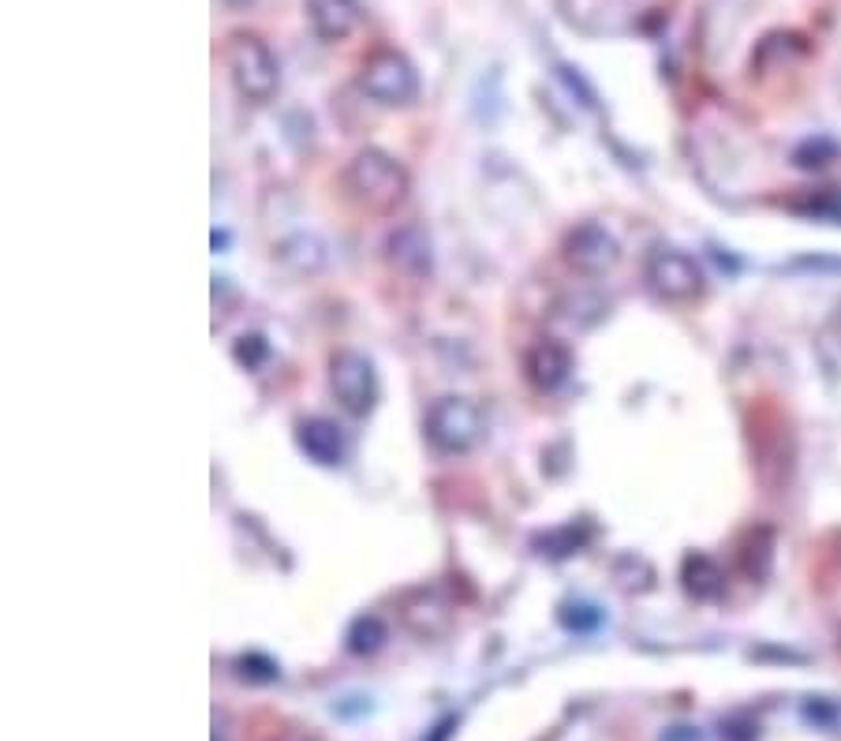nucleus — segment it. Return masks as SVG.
I'll return each mask as SVG.
<instances>
[{"label": "nucleus", "instance_id": "obj_3", "mask_svg": "<svg viewBox=\"0 0 841 741\" xmlns=\"http://www.w3.org/2000/svg\"><path fill=\"white\" fill-rule=\"evenodd\" d=\"M426 439L442 453H468L483 442L486 416L471 397H437L426 408Z\"/></svg>", "mask_w": 841, "mask_h": 741}, {"label": "nucleus", "instance_id": "obj_13", "mask_svg": "<svg viewBox=\"0 0 841 741\" xmlns=\"http://www.w3.org/2000/svg\"><path fill=\"white\" fill-rule=\"evenodd\" d=\"M229 4H255V0H229Z\"/></svg>", "mask_w": 841, "mask_h": 741}, {"label": "nucleus", "instance_id": "obj_12", "mask_svg": "<svg viewBox=\"0 0 841 741\" xmlns=\"http://www.w3.org/2000/svg\"><path fill=\"white\" fill-rule=\"evenodd\" d=\"M280 263L300 270V274H314V270L326 266V248L314 237H292L288 243H280Z\"/></svg>", "mask_w": 841, "mask_h": 741}, {"label": "nucleus", "instance_id": "obj_8", "mask_svg": "<svg viewBox=\"0 0 841 741\" xmlns=\"http://www.w3.org/2000/svg\"><path fill=\"white\" fill-rule=\"evenodd\" d=\"M524 374H528V382L536 390H542V394H554V390H561L568 382V374H573V352H568V345L554 342V337H542V342L531 345L528 356H524Z\"/></svg>", "mask_w": 841, "mask_h": 741}, {"label": "nucleus", "instance_id": "obj_1", "mask_svg": "<svg viewBox=\"0 0 841 741\" xmlns=\"http://www.w3.org/2000/svg\"><path fill=\"white\" fill-rule=\"evenodd\" d=\"M340 184H345V195L352 199L356 206H363V211L371 214H389L405 203L408 172L393 154L379 151V146H367V151H359L356 158L348 162Z\"/></svg>", "mask_w": 841, "mask_h": 741}, {"label": "nucleus", "instance_id": "obj_9", "mask_svg": "<svg viewBox=\"0 0 841 741\" xmlns=\"http://www.w3.org/2000/svg\"><path fill=\"white\" fill-rule=\"evenodd\" d=\"M307 20L322 41H345L359 27V0H307Z\"/></svg>", "mask_w": 841, "mask_h": 741}, {"label": "nucleus", "instance_id": "obj_11", "mask_svg": "<svg viewBox=\"0 0 841 741\" xmlns=\"http://www.w3.org/2000/svg\"><path fill=\"white\" fill-rule=\"evenodd\" d=\"M389 255L397 266L411 270V274H423V270H431V240H426V232L419 225H408V229H400L389 240Z\"/></svg>", "mask_w": 841, "mask_h": 741}, {"label": "nucleus", "instance_id": "obj_2", "mask_svg": "<svg viewBox=\"0 0 841 741\" xmlns=\"http://www.w3.org/2000/svg\"><path fill=\"white\" fill-rule=\"evenodd\" d=\"M225 60H229L232 83L243 98L255 101V106L274 101V94L280 86V68H277L274 49H269L259 34H232Z\"/></svg>", "mask_w": 841, "mask_h": 741}, {"label": "nucleus", "instance_id": "obj_5", "mask_svg": "<svg viewBox=\"0 0 841 741\" xmlns=\"http://www.w3.org/2000/svg\"><path fill=\"white\" fill-rule=\"evenodd\" d=\"M329 390L348 416H367L379 401V374L374 363L356 348H340L329 360Z\"/></svg>", "mask_w": 841, "mask_h": 741}, {"label": "nucleus", "instance_id": "obj_7", "mask_svg": "<svg viewBox=\"0 0 841 741\" xmlns=\"http://www.w3.org/2000/svg\"><path fill=\"white\" fill-rule=\"evenodd\" d=\"M617 255H621L617 240L594 222L576 225L565 237V263L580 270V274H606V270L617 263Z\"/></svg>", "mask_w": 841, "mask_h": 741}, {"label": "nucleus", "instance_id": "obj_10", "mask_svg": "<svg viewBox=\"0 0 841 741\" xmlns=\"http://www.w3.org/2000/svg\"><path fill=\"white\" fill-rule=\"evenodd\" d=\"M296 439H300V450L307 457L319 461V465H340V461H345V439H340V431L333 420L311 416V420L300 423Z\"/></svg>", "mask_w": 841, "mask_h": 741}, {"label": "nucleus", "instance_id": "obj_6", "mask_svg": "<svg viewBox=\"0 0 841 741\" xmlns=\"http://www.w3.org/2000/svg\"><path fill=\"white\" fill-rule=\"evenodd\" d=\"M647 282H651V289L665 296V300H692V296L704 289L699 266L692 263L685 251H673V248L651 251V259H647Z\"/></svg>", "mask_w": 841, "mask_h": 741}, {"label": "nucleus", "instance_id": "obj_4", "mask_svg": "<svg viewBox=\"0 0 841 741\" xmlns=\"http://www.w3.org/2000/svg\"><path fill=\"white\" fill-rule=\"evenodd\" d=\"M359 91L379 106H411L419 98V72L397 49H379L359 72Z\"/></svg>", "mask_w": 841, "mask_h": 741}]
</instances>
